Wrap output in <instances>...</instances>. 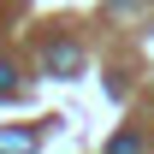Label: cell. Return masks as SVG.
I'll return each instance as SVG.
<instances>
[{
    "label": "cell",
    "mask_w": 154,
    "mask_h": 154,
    "mask_svg": "<svg viewBox=\"0 0 154 154\" xmlns=\"http://www.w3.org/2000/svg\"><path fill=\"white\" fill-rule=\"evenodd\" d=\"M42 71L54 77V83H71V77H83V48L65 36H54L48 48H42Z\"/></svg>",
    "instance_id": "1"
},
{
    "label": "cell",
    "mask_w": 154,
    "mask_h": 154,
    "mask_svg": "<svg viewBox=\"0 0 154 154\" xmlns=\"http://www.w3.org/2000/svg\"><path fill=\"white\" fill-rule=\"evenodd\" d=\"M18 95V71H12V65H0V101H12Z\"/></svg>",
    "instance_id": "2"
},
{
    "label": "cell",
    "mask_w": 154,
    "mask_h": 154,
    "mask_svg": "<svg viewBox=\"0 0 154 154\" xmlns=\"http://www.w3.org/2000/svg\"><path fill=\"white\" fill-rule=\"evenodd\" d=\"M0 148H36V136H18V131H0Z\"/></svg>",
    "instance_id": "3"
},
{
    "label": "cell",
    "mask_w": 154,
    "mask_h": 154,
    "mask_svg": "<svg viewBox=\"0 0 154 154\" xmlns=\"http://www.w3.org/2000/svg\"><path fill=\"white\" fill-rule=\"evenodd\" d=\"M113 6H125V0H113ZM131 6H136V0H131Z\"/></svg>",
    "instance_id": "4"
}]
</instances>
